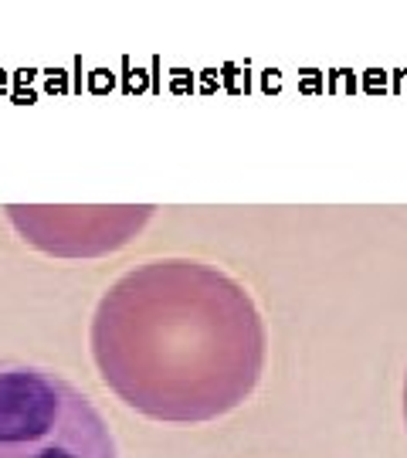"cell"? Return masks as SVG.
Instances as JSON below:
<instances>
[{
	"label": "cell",
	"instance_id": "cell-1",
	"mask_svg": "<svg viewBox=\"0 0 407 458\" xmlns=\"http://www.w3.org/2000/svg\"><path fill=\"white\" fill-rule=\"evenodd\" d=\"M89 353L102 383L136 414L207 424L258 390L269 333L231 272L170 255L112 279L92 309Z\"/></svg>",
	"mask_w": 407,
	"mask_h": 458
},
{
	"label": "cell",
	"instance_id": "cell-2",
	"mask_svg": "<svg viewBox=\"0 0 407 458\" xmlns=\"http://www.w3.org/2000/svg\"><path fill=\"white\" fill-rule=\"evenodd\" d=\"M0 458H119V441L78 383L0 357Z\"/></svg>",
	"mask_w": 407,
	"mask_h": 458
},
{
	"label": "cell",
	"instance_id": "cell-3",
	"mask_svg": "<svg viewBox=\"0 0 407 458\" xmlns=\"http://www.w3.org/2000/svg\"><path fill=\"white\" fill-rule=\"evenodd\" d=\"M146 204L136 208H51V204H11L4 208L11 228L24 245L51 258H98L126 248L153 221Z\"/></svg>",
	"mask_w": 407,
	"mask_h": 458
},
{
	"label": "cell",
	"instance_id": "cell-4",
	"mask_svg": "<svg viewBox=\"0 0 407 458\" xmlns=\"http://www.w3.org/2000/svg\"><path fill=\"white\" fill-rule=\"evenodd\" d=\"M401 397H404V424H407V374H404V394Z\"/></svg>",
	"mask_w": 407,
	"mask_h": 458
}]
</instances>
